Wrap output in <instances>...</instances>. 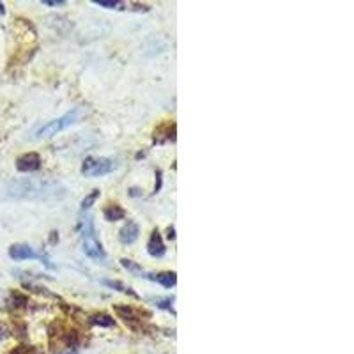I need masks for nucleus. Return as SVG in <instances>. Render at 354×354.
<instances>
[{"label": "nucleus", "instance_id": "obj_1", "mask_svg": "<svg viewBox=\"0 0 354 354\" xmlns=\"http://www.w3.org/2000/svg\"><path fill=\"white\" fill-rule=\"evenodd\" d=\"M8 197L22 200H53L66 197L67 188L53 179H22L6 188Z\"/></svg>", "mask_w": 354, "mask_h": 354}, {"label": "nucleus", "instance_id": "obj_2", "mask_svg": "<svg viewBox=\"0 0 354 354\" xmlns=\"http://www.w3.org/2000/svg\"><path fill=\"white\" fill-rule=\"evenodd\" d=\"M81 251L87 255L88 258H94V260H105L107 253H105V248L101 244V241L96 237V227H94L93 216H85L81 220Z\"/></svg>", "mask_w": 354, "mask_h": 354}, {"label": "nucleus", "instance_id": "obj_3", "mask_svg": "<svg viewBox=\"0 0 354 354\" xmlns=\"http://www.w3.org/2000/svg\"><path fill=\"white\" fill-rule=\"evenodd\" d=\"M80 115H81V108H73V110L67 112V114L60 115V117H57V119H52V121H48L46 124L39 126V128L34 131L32 138L34 140H43V138L53 137V135L64 131V129H67L69 126H73L74 122L80 121Z\"/></svg>", "mask_w": 354, "mask_h": 354}, {"label": "nucleus", "instance_id": "obj_4", "mask_svg": "<svg viewBox=\"0 0 354 354\" xmlns=\"http://www.w3.org/2000/svg\"><path fill=\"white\" fill-rule=\"evenodd\" d=\"M117 168V161L105 156H91L81 163V175L85 177H103L107 173H112Z\"/></svg>", "mask_w": 354, "mask_h": 354}, {"label": "nucleus", "instance_id": "obj_5", "mask_svg": "<svg viewBox=\"0 0 354 354\" xmlns=\"http://www.w3.org/2000/svg\"><path fill=\"white\" fill-rule=\"evenodd\" d=\"M16 168L18 172H36V170L41 168V156L37 152H27V154H22L18 159H16Z\"/></svg>", "mask_w": 354, "mask_h": 354}, {"label": "nucleus", "instance_id": "obj_6", "mask_svg": "<svg viewBox=\"0 0 354 354\" xmlns=\"http://www.w3.org/2000/svg\"><path fill=\"white\" fill-rule=\"evenodd\" d=\"M9 257L13 260H32V258H37L39 255L29 244H13L9 248Z\"/></svg>", "mask_w": 354, "mask_h": 354}, {"label": "nucleus", "instance_id": "obj_7", "mask_svg": "<svg viewBox=\"0 0 354 354\" xmlns=\"http://www.w3.org/2000/svg\"><path fill=\"white\" fill-rule=\"evenodd\" d=\"M147 251H149V255L154 258H161L163 255L166 253L165 243H163L161 234H159L158 230H152L151 239H149V243H147Z\"/></svg>", "mask_w": 354, "mask_h": 354}, {"label": "nucleus", "instance_id": "obj_8", "mask_svg": "<svg viewBox=\"0 0 354 354\" xmlns=\"http://www.w3.org/2000/svg\"><path fill=\"white\" fill-rule=\"evenodd\" d=\"M138 234H140V227L135 221L129 220L121 229V232H119V239H121L122 244H133L138 239Z\"/></svg>", "mask_w": 354, "mask_h": 354}, {"label": "nucleus", "instance_id": "obj_9", "mask_svg": "<svg viewBox=\"0 0 354 354\" xmlns=\"http://www.w3.org/2000/svg\"><path fill=\"white\" fill-rule=\"evenodd\" d=\"M103 216L107 221H119V220H124L126 211L122 209L119 204H108L103 211Z\"/></svg>", "mask_w": 354, "mask_h": 354}, {"label": "nucleus", "instance_id": "obj_10", "mask_svg": "<svg viewBox=\"0 0 354 354\" xmlns=\"http://www.w3.org/2000/svg\"><path fill=\"white\" fill-rule=\"evenodd\" d=\"M115 310H117V314L121 315V319L126 322V324H129L131 328H135V324H137L140 319L135 315V312H133V308H129V306H115Z\"/></svg>", "mask_w": 354, "mask_h": 354}, {"label": "nucleus", "instance_id": "obj_11", "mask_svg": "<svg viewBox=\"0 0 354 354\" xmlns=\"http://www.w3.org/2000/svg\"><path fill=\"white\" fill-rule=\"evenodd\" d=\"M91 324L101 326V328H114L115 319L107 314H94V315H91Z\"/></svg>", "mask_w": 354, "mask_h": 354}, {"label": "nucleus", "instance_id": "obj_12", "mask_svg": "<svg viewBox=\"0 0 354 354\" xmlns=\"http://www.w3.org/2000/svg\"><path fill=\"white\" fill-rule=\"evenodd\" d=\"M154 282H159L163 287L170 289V287H173V285H175L177 277H175V273H173V271H165V273L154 275Z\"/></svg>", "mask_w": 354, "mask_h": 354}, {"label": "nucleus", "instance_id": "obj_13", "mask_svg": "<svg viewBox=\"0 0 354 354\" xmlns=\"http://www.w3.org/2000/svg\"><path fill=\"white\" fill-rule=\"evenodd\" d=\"M100 199V190H93V192L88 193L87 197H85L83 200H81V211H87L91 209V207L94 206V202Z\"/></svg>", "mask_w": 354, "mask_h": 354}, {"label": "nucleus", "instance_id": "obj_14", "mask_svg": "<svg viewBox=\"0 0 354 354\" xmlns=\"http://www.w3.org/2000/svg\"><path fill=\"white\" fill-rule=\"evenodd\" d=\"M105 284H107L108 287H112V289H119V291L124 292V294H129V296H133V298H138V296L135 294V292H133L131 289L126 287V285H124V284H121V282H112V280H107V282H105Z\"/></svg>", "mask_w": 354, "mask_h": 354}, {"label": "nucleus", "instance_id": "obj_15", "mask_svg": "<svg viewBox=\"0 0 354 354\" xmlns=\"http://www.w3.org/2000/svg\"><path fill=\"white\" fill-rule=\"evenodd\" d=\"M94 4L105 9H119L122 6L121 2H115V0H94Z\"/></svg>", "mask_w": 354, "mask_h": 354}, {"label": "nucleus", "instance_id": "obj_16", "mask_svg": "<svg viewBox=\"0 0 354 354\" xmlns=\"http://www.w3.org/2000/svg\"><path fill=\"white\" fill-rule=\"evenodd\" d=\"M154 303L159 306V308H165V310H172V298H165V299H154Z\"/></svg>", "mask_w": 354, "mask_h": 354}, {"label": "nucleus", "instance_id": "obj_17", "mask_svg": "<svg viewBox=\"0 0 354 354\" xmlns=\"http://www.w3.org/2000/svg\"><path fill=\"white\" fill-rule=\"evenodd\" d=\"M43 4L55 8V6H66V2H64V0H43Z\"/></svg>", "mask_w": 354, "mask_h": 354}, {"label": "nucleus", "instance_id": "obj_18", "mask_svg": "<svg viewBox=\"0 0 354 354\" xmlns=\"http://www.w3.org/2000/svg\"><path fill=\"white\" fill-rule=\"evenodd\" d=\"M9 354H30V349L25 345H20V347H16L15 350H11Z\"/></svg>", "mask_w": 354, "mask_h": 354}, {"label": "nucleus", "instance_id": "obj_19", "mask_svg": "<svg viewBox=\"0 0 354 354\" xmlns=\"http://www.w3.org/2000/svg\"><path fill=\"white\" fill-rule=\"evenodd\" d=\"M6 336H8V329H6L4 326L0 324V342H4Z\"/></svg>", "mask_w": 354, "mask_h": 354}, {"label": "nucleus", "instance_id": "obj_20", "mask_svg": "<svg viewBox=\"0 0 354 354\" xmlns=\"http://www.w3.org/2000/svg\"><path fill=\"white\" fill-rule=\"evenodd\" d=\"M59 354H78V352H74V350L67 349V350H64V352H59Z\"/></svg>", "mask_w": 354, "mask_h": 354}]
</instances>
